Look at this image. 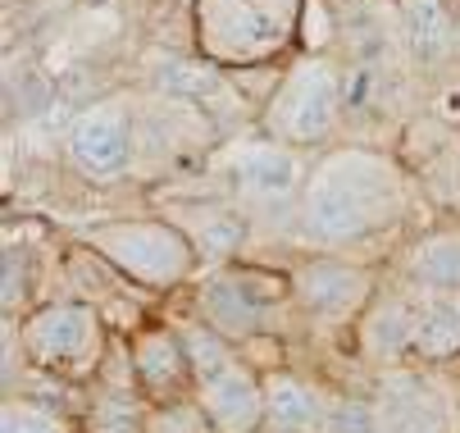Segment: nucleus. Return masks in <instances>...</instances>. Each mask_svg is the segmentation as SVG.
<instances>
[{
	"mask_svg": "<svg viewBox=\"0 0 460 433\" xmlns=\"http://www.w3.org/2000/svg\"><path fill=\"white\" fill-rule=\"evenodd\" d=\"M310 228L328 242H342L369 228V192L347 178H323L310 192Z\"/></svg>",
	"mask_w": 460,
	"mask_h": 433,
	"instance_id": "obj_1",
	"label": "nucleus"
},
{
	"mask_svg": "<svg viewBox=\"0 0 460 433\" xmlns=\"http://www.w3.org/2000/svg\"><path fill=\"white\" fill-rule=\"evenodd\" d=\"M69 146H74V160H78L83 173H114V169H123V160H128L123 119H114L105 110L87 114L78 128H74V142Z\"/></svg>",
	"mask_w": 460,
	"mask_h": 433,
	"instance_id": "obj_2",
	"label": "nucleus"
},
{
	"mask_svg": "<svg viewBox=\"0 0 460 433\" xmlns=\"http://www.w3.org/2000/svg\"><path fill=\"white\" fill-rule=\"evenodd\" d=\"M333 78H328L323 69H310L296 78V87L288 92V133L296 142H310V137H323L328 133V123H333Z\"/></svg>",
	"mask_w": 460,
	"mask_h": 433,
	"instance_id": "obj_3",
	"label": "nucleus"
},
{
	"mask_svg": "<svg viewBox=\"0 0 460 433\" xmlns=\"http://www.w3.org/2000/svg\"><path fill=\"white\" fill-rule=\"evenodd\" d=\"M87 338H92V315L78 311V305L46 311V315L32 324V347H37L46 360H74V356H83Z\"/></svg>",
	"mask_w": 460,
	"mask_h": 433,
	"instance_id": "obj_4",
	"label": "nucleus"
},
{
	"mask_svg": "<svg viewBox=\"0 0 460 433\" xmlns=\"http://www.w3.org/2000/svg\"><path fill=\"white\" fill-rule=\"evenodd\" d=\"M260 411V397L251 388V379H242L237 369H228L224 379L206 384V415L219 433H242Z\"/></svg>",
	"mask_w": 460,
	"mask_h": 433,
	"instance_id": "obj_5",
	"label": "nucleus"
},
{
	"mask_svg": "<svg viewBox=\"0 0 460 433\" xmlns=\"http://www.w3.org/2000/svg\"><path fill=\"white\" fill-rule=\"evenodd\" d=\"M237 178L255 197H288L296 182V160L288 151H274V146H255L237 160Z\"/></svg>",
	"mask_w": 460,
	"mask_h": 433,
	"instance_id": "obj_6",
	"label": "nucleus"
},
{
	"mask_svg": "<svg viewBox=\"0 0 460 433\" xmlns=\"http://www.w3.org/2000/svg\"><path fill=\"white\" fill-rule=\"evenodd\" d=\"M460 347V301L433 296L415 305V351L447 356Z\"/></svg>",
	"mask_w": 460,
	"mask_h": 433,
	"instance_id": "obj_7",
	"label": "nucleus"
},
{
	"mask_svg": "<svg viewBox=\"0 0 460 433\" xmlns=\"http://www.w3.org/2000/svg\"><path fill=\"white\" fill-rule=\"evenodd\" d=\"M301 292L319 315H338L360 296V278L342 265H314V270L301 274Z\"/></svg>",
	"mask_w": 460,
	"mask_h": 433,
	"instance_id": "obj_8",
	"label": "nucleus"
},
{
	"mask_svg": "<svg viewBox=\"0 0 460 433\" xmlns=\"http://www.w3.org/2000/svg\"><path fill=\"white\" fill-rule=\"evenodd\" d=\"M123 261L133 265V270H142V274H151V278H164V274H173L182 261H178V242L169 237V233H128L123 237Z\"/></svg>",
	"mask_w": 460,
	"mask_h": 433,
	"instance_id": "obj_9",
	"label": "nucleus"
},
{
	"mask_svg": "<svg viewBox=\"0 0 460 433\" xmlns=\"http://www.w3.org/2000/svg\"><path fill=\"white\" fill-rule=\"evenodd\" d=\"M406 37H411V50L420 59H438L447 50L451 28H447V14H442L438 0H411L406 5Z\"/></svg>",
	"mask_w": 460,
	"mask_h": 433,
	"instance_id": "obj_10",
	"label": "nucleus"
},
{
	"mask_svg": "<svg viewBox=\"0 0 460 433\" xmlns=\"http://www.w3.org/2000/svg\"><path fill=\"white\" fill-rule=\"evenodd\" d=\"M270 424L274 429H305V424H314L319 420V406H314V397L305 393V388H296V384H274L270 388Z\"/></svg>",
	"mask_w": 460,
	"mask_h": 433,
	"instance_id": "obj_11",
	"label": "nucleus"
},
{
	"mask_svg": "<svg viewBox=\"0 0 460 433\" xmlns=\"http://www.w3.org/2000/svg\"><path fill=\"white\" fill-rule=\"evenodd\" d=\"M206 311L219 329H251L255 324V305L237 283H210L206 287Z\"/></svg>",
	"mask_w": 460,
	"mask_h": 433,
	"instance_id": "obj_12",
	"label": "nucleus"
},
{
	"mask_svg": "<svg viewBox=\"0 0 460 433\" xmlns=\"http://www.w3.org/2000/svg\"><path fill=\"white\" fill-rule=\"evenodd\" d=\"M182 347H187V356H191V365H196V375H201L206 384L224 379L228 369H233V356H228L224 342H219L215 333H206V329H191V333L182 338Z\"/></svg>",
	"mask_w": 460,
	"mask_h": 433,
	"instance_id": "obj_13",
	"label": "nucleus"
},
{
	"mask_svg": "<svg viewBox=\"0 0 460 433\" xmlns=\"http://www.w3.org/2000/svg\"><path fill=\"white\" fill-rule=\"evenodd\" d=\"M415 274L429 283H447L460 287V242H433L415 256Z\"/></svg>",
	"mask_w": 460,
	"mask_h": 433,
	"instance_id": "obj_14",
	"label": "nucleus"
},
{
	"mask_svg": "<svg viewBox=\"0 0 460 433\" xmlns=\"http://www.w3.org/2000/svg\"><path fill=\"white\" fill-rule=\"evenodd\" d=\"M374 347L378 351H406L415 347V305H392L374 320Z\"/></svg>",
	"mask_w": 460,
	"mask_h": 433,
	"instance_id": "obj_15",
	"label": "nucleus"
},
{
	"mask_svg": "<svg viewBox=\"0 0 460 433\" xmlns=\"http://www.w3.org/2000/svg\"><path fill=\"white\" fill-rule=\"evenodd\" d=\"M160 87L173 92V96H215L219 92V78L201 65H169L160 74Z\"/></svg>",
	"mask_w": 460,
	"mask_h": 433,
	"instance_id": "obj_16",
	"label": "nucleus"
},
{
	"mask_svg": "<svg viewBox=\"0 0 460 433\" xmlns=\"http://www.w3.org/2000/svg\"><path fill=\"white\" fill-rule=\"evenodd\" d=\"M142 375H146L155 388H164V384H173V379H178V351H173V342H169V338L146 342V351H142Z\"/></svg>",
	"mask_w": 460,
	"mask_h": 433,
	"instance_id": "obj_17",
	"label": "nucleus"
},
{
	"mask_svg": "<svg viewBox=\"0 0 460 433\" xmlns=\"http://www.w3.org/2000/svg\"><path fill=\"white\" fill-rule=\"evenodd\" d=\"M323 424H328V433H369V429H374L369 411H365V406H356V402H342V406H333Z\"/></svg>",
	"mask_w": 460,
	"mask_h": 433,
	"instance_id": "obj_18",
	"label": "nucleus"
},
{
	"mask_svg": "<svg viewBox=\"0 0 460 433\" xmlns=\"http://www.w3.org/2000/svg\"><path fill=\"white\" fill-rule=\"evenodd\" d=\"M242 242V224L237 219H215L210 224V233H206V252H233V246Z\"/></svg>",
	"mask_w": 460,
	"mask_h": 433,
	"instance_id": "obj_19",
	"label": "nucleus"
},
{
	"mask_svg": "<svg viewBox=\"0 0 460 433\" xmlns=\"http://www.w3.org/2000/svg\"><path fill=\"white\" fill-rule=\"evenodd\" d=\"M96 433H137V424L123 406H101L96 411Z\"/></svg>",
	"mask_w": 460,
	"mask_h": 433,
	"instance_id": "obj_20",
	"label": "nucleus"
},
{
	"mask_svg": "<svg viewBox=\"0 0 460 433\" xmlns=\"http://www.w3.org/2000/svg\"><path fill=\"white\" fill-rule=\"evenodd\" d=\"M5 433H55V424L32 411H5Z\"/></svg>",
	"mask_w": 460,
	"mask_h": 433,
	"instance_id": "obj_21",
	"label": "nucleus"
},
{
	"mask_svg": "<svg viewBox=\"0 0 460 433\" xmlns=\"http://www.w3.org/2000/svg\"><path fill=\"white\" fill-rule=\"evenodd\" d=\"M155 433H196V415L191 411H173L155 424Z\"/></svg>",
	"mask_w": 460,
	"mask_h": 433,
	"instance_id": "obj_22",
	"label": "nucleus"
},
{
	"mask_svg": "<svg viewBox=\"0 0 460 433\" xmlns=\"http://www.w3.org/2000/svg\"><path fill=\"white\" fill-rule=\"evenodd\" d=\"M279 433H288V429H279Z\"/></svg>",
	"mask_w": 460,
	"mask_h": 433,
	"instance_id": "obj_23",
	"label": "nucleus"
}]
</instances>
